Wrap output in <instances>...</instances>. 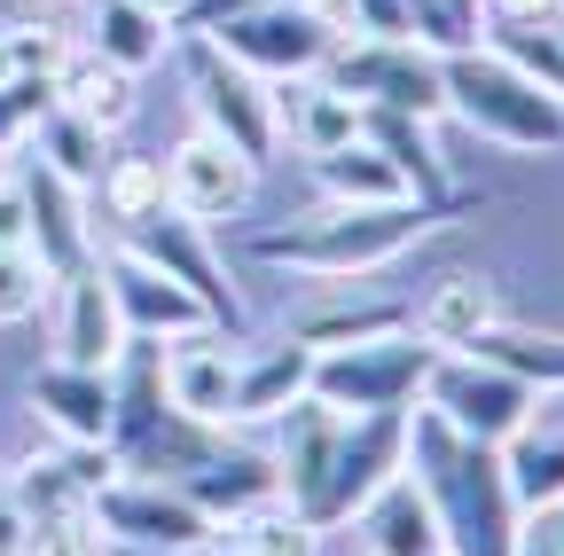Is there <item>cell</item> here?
Instances as JSON below:
<instances>
[{
  "label": "cell",
  "mask_w": 564,
  "mask_h": 556,
  "mask_svg": "<svg viewBox=\"0 0 564 556\" xmlns=\"http://www.w3.org/2000/svg\"><path fill=\"white\" fill-rule=\"evenodd\" d=\"M408 478L423 486L447 556H510L518 548V494H510V462L502 447H478L455 424H440L432 407H408Z\"/></svg>",
  "instance_id": "cell-1"
},
{
  "label": "cell",
  "mask_w": 564,
  "mask_h": 556,
  "mask_svg": "<svg viewBox=\"0 0 564 556\" xmlns=\"http://www.w3.org/2000/svg\"><path fill=\"white\" fill-rule=\"evenodd\" d=\"M455 212H470V196H408V204H322V212L251 236V259L291 266V274H322V283H345V274H377L392 259H408L432 228H447Z\"/></svg>",
  "instance_id": "cell-2"
},
{
  "label": "cell",
  "mask_w": 564,
  "mask_h": 556,
  "mask_svg": "<svg viewBox=\"0 0 564 556\" xmlns=\"http://www.w3.org/2000/svg\"><path fill=\"white\" fill-rule=\"evenodd\" d=\"M440 87L463 126H478L502 150H564V102L510 72L494 47H440Z\"/></svg>",
  "instance_id": "cell-3"
},
{
  "label": "cell",
  "mask_w": 564,
  "mask_h": 556,
  "mask_svg": "<svg viewBox=\"0 0 564 556\" xmlns=\"http://www.w3.org/2000/svg\"><path fill=\"white\" fill-rule=\"evenodd\" d=\"M408 470V407H377V415H345V432L322 462V478L299 494V517L314 533H337L352 525L384 486Z\"/></svg>",
  "instance_id": "cell-4"
},
{
  "label": "cell",
  "mask_w": 564,
  "mask_h": 556,
  "mask_svg": "<svg viewBox=\"0 0 564 556\" xmlns=\"http://www.w3.org/2000/svg\"><path fill=\"white\" fill-rule=\"evenodd\" d=\"M440 345H423L415 329L377 337V345H337V353H314V392L337 415H377V407H415L423 377H432Z\"/></svg>",
  "instance_id": "cell-5"
},
{
  "label": "cell",
  "mask_w": 564,
  "mask_h": 556,
  "mask_svg": "<svg viewBox=\"0 0 564 556\" xmlns=\"http://www.w3.org/2000/svg\"><path fill=\"white\" fill-rule=\"evenodd\" d=\"M87 517H95L102 548H126V556H196V548H212V517L165 478H126L118 470L87 502Z\"/></svg>",
  "instance_id": "cell-6"
},
{
  "label": "cell",
  "mask_w": 564,
  "mask_h": 556,
  "mask_svg": "<svg viewBox=\"0 0 564 556\" xmlns=\"http://www.w3.org/2000/svg\"><path fill=\"white\" fill-rule=\"evenodd\" d=\"M322 79L345 87L361 110H408L423 126L447 110L440 47H423V40H337V55L322 63Z\"/></svg>",
  "instance_id": "cell-7"
},
{
  "label": "cell",
  "mask_w": 564,
  "mask_h": 556,
  "mask_svg": "<svg viewBox=\"0 0 564 556\" xmlns=\"http://www.w3.org/2000/svg\"><path fill=\"white\" fill-rule=\"evenodd\" d=\"M423 407H432L440 424H455L463 439H478V447H510V439L533 424L541 392L518 384L510 369L478 361V353H440L432 377H423Z\"/></svg>",
  "instance_id": "cell-8"
},
{
  "label": "cell",
  "mask_w": 564,
  "mask_h": 556,
  "mask_svg": "<svg viewBox=\"0 0 564 556\" xmlns=\"http://www.w3.org/2000/svg\"><path fill=\"white\" fill-rule=\"evenodd\" d=\"M204 40L259 79H306L337 55V24L322 9H291V0H274V9H228V17L204 24Z\"/></svg>",
  "instance_id": "cell-9"
},
{
  "label": "cell",
  "mask_w": 564,
  "mask_h": 556,
  "mask_svg": "<svg viewBox=\"0 0 564 556\" xmlns=\"http://www.w3.org/2000/svg\"><path fill=\"white\" fill-rule=\"evenodd\" d=\"M118 251H133V259H150L158 274H173V283L204 306V321L220 329V337H243V298H236V283H228V266H220V251H212V236L196 228V220H181L173 204L165 212H150V220H133V228H118L110 236Z\"/></svg>",
  "instance_id": "cell-10"
},
{
  "label": "cell",
  "mask_w": 564,
  "mask_h": 556,
  "mask_svg": "<svg viewBox=\"0 0 564 556\" xmlns=\"http://www.w3.org/2000/svg\"><path fill=\"white\" fill-rule=\"evenodd\" d=\"M181 63H188V87H196V118H204V133H220L236 157L267 165V157L282 150V142H274V102H267V79H259V72H243L236 55H220L204 32H188Z\"/></svg>",
  "instance_id": "cell-11"
},
{
  "label": "cell",
  "mask_w": 564,
  "mask_h": 556,
  "mask_svg": "<svg viewBox=\"0 0 564 556\" xmlns=\"http://www.w3.org/2000/svg\"><path fill=\"white\" fill-rule=\"evenodd\" d=\"M251 188H259V165L236 157L220 133H204V126L165 157V204H173L181 220H196V228L243 220V212H251Z\"/></svg>",
  "instance_id": "cell-12"
},
{
  "label": "cell",
  "mask_w": 564,
  "mask_h": 556,
  "mask_svg": "<svg viewBox=\"0 0 564 556\" xmlns=\"http://www.w3.org/2000/svg\"><path fill=\"white\" fill-rule=\"evenodd\" d=\"M17 196H24V251L55 274H79L95 259V212H87V188H70L63 173H47L40 157L17 165Z\"/></svg>",
  "instance_id": "cell-13"
},
{
  "label": "cell",
  "mask_w": 564,
  "mask_h": 556,
  "mask_svg": "<svg viewBox=\"0 0 564 556\" xmlns=\"http://www.w3.org/2000/svg\"><path fill=\"white\" fill-rule=\"evenodd\" d=\"M95 259H102V283H110V298H118V321H126V337L173 345V337H196V329H212V321H204V306H196V298L173 283V274H158L150 259H133V251H118V243H102Z\"/></svg>",
  "instance_id": "cell-14"
},
{
  "label": "cell",
  "mask_w": 564,
  "mask_h": 556,
  "mask_svg": "<svg viewBox=\"0 0 564 556\" xmlns=\"http://www.w3.org/2000/svg\"><path fill=\"white\" fill-rule=\"evenodd\" d=\"M236 337L220 329H196V337H173L165 345V400L173 415H188V424H212V432H236V361L228 353Z\"/></svg>",
  "instance_id": "cell-15"
},
{
  "label": "cell",
  "mask_w": 564,
  "mask_h": 556,
  "mask_svg": "<svg viewBox=\"0 0 564 556\" xmlns=\"http://www.w3.org/2000/svg\"><path fill=\"white\" fill-rule=\"evenodd\" d=\"M118 353H126V321H118L110 283H102V259H87L79 274H63V283H55V361L110 377Z\"/></svg>",
  "instance_id": "cell-16"
},
{
  "label": "cell",
  "mask_w": 564,
  "mask_h": 556,
  "mask_svg": "<svg viewBox=\"0 0 564 556\" xmlns=\"http://www.w3.org/2000/svg\"><path fill=\"white\" fill-rule=\"evenodd\" d=\"M267 102H274V142H291L306 165L329 157V150H345V142H361V102H352L345 87H329L322 72L274 79Z\"/></svg>",
  "instance_id": "cell-17"
},
{
  "label": "cell",
  "mask_w": 564,
  "mask_h": 556,
  "mask_svg": "<svg viewBox=\"0 0 564 556\" xmlns=\"http://www.w3.org/2000/svg\"><path fill=\"white\" fill-rule=\"evenodd\" d=\"M32 415H40L63 447H110V377L102 369L47 361L32 377Z\"/></svg>",
  "instance_id": "cell-18"
},
{
  "label": "cell",
  "mask_w": 564,
  "mask_h": 556,
  "mask_svg": "<svg viewBox=\"0 0 564 556\" xmlns=\"http://www.w3.org/2000/svg\"><path fill=\"white\" fill-rule=\"evenodd\" d=\"M55 102H63L70 118L102 126V133H126L133 110H141V79L126 72V63L95 55V47H70V55L55 63Z\"/></svg>",
  "instance_id": "cell-19"
},
{
  "label": "cell",
  "mask_w": 564,
  "mask_h": 556,
  "mask_svg": "<svg viewBox=\"0 0 564 556\" xmlns=\"http://www.w3.org/2000/svg\"><path fill=\"white\" fill-rule=\"evenodd\" d=\"M494 321H502V298H494L486 274H440V283L423 291V306H408V329H415L423 345H440V353L478 345Z\"/></svg>",
  "instance_id": "cell-20"
},
{
  "label": "cell",
  "mask_w": 564,
  "mask_h": 556,
  "mask_svg": "<svg viewBox=\"0 0 564 556\" xmlns=\"http://www.w3.org/2000/svg\"><path fill=\"white\" fill-rule=\"evenodd\" d=\"M306 392H314V345H299V337L259 345V353L236 361V424H274Z\"/></svg>",
  "instance_id": "cell-21"
},
{
  "label": "cell",
  "mask_w": 564,
  "mask_h": 556,
  "mask_svg": "<svg viewBox=\"0 0 564 556\" xmlns=\"http://www.w3.org/2000/svg\"><path fill=\"white\" fill-rule=\"evenodd\" d=\"M173 40H181V24L150 17L141 0H87V47L110 55V63H126L133 79L158 72V63L173 55Z\"/></svg>",
  "instance_id": "cell-22"
},
{
  "label": "cell",
  "mask_w": 564,
  "mask_h": 556,
  "mask_svg": "<svg viewBox=\"0 0 564 556\" xmlns=\"http://www.w3.org/2000/svg\"><path fill=\"white\" fill-rule=\"evenodd\" d=\"M181 494L220 525V517H236V510H251V502H267V494H282V470H274V455H251V447H220L204 470H188L181 478Z\"/></svg>",
  "instance_id": "cell-23"
},
{
  "label": "cell",
  "mask_w": 564,
  "mask_h": 556,
  "mask_svg": "<svg viewBox=\"0 0 564 556\" xmlns=\"http://www.w3.org/2000/svg\"><path fill=\"white\" fill-rule=\"evenodd\" d=\"M212 541H220V556H322V533L299 517L291 494H267L236 517L212 525Z\"/></svg>",
  "instance_id": "cell-24"
},
{
  "label": "cell",
  "mask_w": 564,
  "mask_h": 556,
  "mask_svg": "<svg viewBox=\"0 0 564 556\" xmlns=\"http://www.w3.org/2000/svg\"><path fill=\"white\" fill-rule=\"evenodd\" d=\"M110 142H118V133H102V126H87V118H70L63 102H47V118L32 126L24 150H32L47 173H63L70 188H95V181L110 173V157H118Z\"/></svg>",
  "instance_id": "cell-25"
},
{
  "label": "cell",
  "mask_w": 564,
  "mask_h": 556,
  "mask_svg": "<svg viewBox=\"0 0 564 556\" xmlns=\"http://www.w3.org/2000/svg\"><path fill=\"white\" fill-rule=\"evenodd\" d=\"M337 432H345V415L322 407V400H299V407H282V415H274V470H282V494H291V502L322 478Z\"/></svg>",
  "instance_id": "cell-26"
},
{
  "label": "cell",
  "mask_w": 564,
  "mask_h": 556,
  "mask_svg": "<svg viewBox=\"0 0 564 556\" xmlns=\"http://www.w3.org/2000/svg\"><path fill=\"white\" fill-rule=\"evenodd\" d=\"M361 533H369L377 556H447V548H440V525H432V502H423V486H415L408 470L361 510Z\"/></svg>",
  "instance_id": "cell-27"
},
{
  "label": "cell",
  "mask_w": 564,
  "mask_h": 556,
  "mask_svg": "<svg viewBox=\"0 0 564 556\" xmlns=\"http://www.w3.org/2000/svg\"><path fill=\"white\" fill-rule=\"evenodd\" d=\"M361 142H377L415 196H455L447 157H440V142H432V126H423V118H408V110H361Z\"/></svg>",
  "instance_id": "cell-28"
},
{
  "label": "cell",
  "mask_w": 564,
  "mask_h": 556,
  "mask_svg": "<svg viewBox=\"0 0 564 556\" xmlns=\"http://www.w3.org/2000/svg\"><path fill=\"white\" fill-rule=\"evenodd\" d=\"M314 188H322V204H408L415 196L377 142H345V150L314 157Z\"/></svg>",
  "instance_id": "cell-29"
},
{
  "label": "cell",
  "mask_w": 564,
  "mask_h": 556,
  "mask_svg": "<svg viewBox=\"0 0 564 556\" xmlns=\"http://www.w3.org/2000/svg\"><path fill=\"white\" fill-rule=\"evenodd\" d=\"M408 329V298H337V306H314L299 314V345L314 353H337V345H377V337H400Z\"/></svg>",
  "instance_id": "cell-30"
},
{
  "label": "cell",
  "mask_w": 564,
  "mask_h": 556,
  "mask_svg": "<svg viewBox=\"0 0 564 556\" xmlns=\"http://www.w3.org/2000/svg\"><path fill=\"white\" fill-rule=\"evenodd\" d=\"M87 212L95 228H133V220H150L165 212V157H110V173L87 188Z\"/></svg>",
  "instance_id": "cell-31"
},
{
  "label": "cell",
  "mask_w": 564,
  "mask_h": 556,
  "mask_svg": "<svg viewBox=\"0 0 564 556\" xmlns=\"http://www.w3.org/2000/svg\"><path fill=\"white\" fill-rule=\"evenodd\" d=\"M463 353H478V361H494V369H510V377L533 384V392H564V337H556V329L494 321L478 345H463Z\"/></svg>",
  "instance_id": "cell-32"
},
{
  "label": "cell",
  "mask_w": 564,
  "mask_h": 556,
  "mask_svg": "<svg viewBox=\"0 0 564 556\" xmlns=\"http://www.w3.org/2000/svg\"><path fill=\"white\" fill-rule=\"evenodd\" d=\"M502 462H510V494H518V510L564 502V424H525V432L502 447Z\"/></svg>",
  "instance_id": "cell-33"
},
{
  "label": "cell",
  "mask_w": 564,
  "mask_h": 556,
  "mask_svg": "<svg viewBox=\"0 0 564 556\" xmlns=\"http://www.w3.org/2000/svg\"><path fill=\"white\" fill-rule=\"evenodd\" d=\"M478 40L502 55L510 72H525L541 95H556V102H564V32H556V24H486Z\"/></svg>",
  "instance_id": "cell-34"
},
{
  "label": "cell",
  "mask_w": 564,
  "mask_h": 556,
  "mask_svg": "<svg viewBox=\"0 0 564 556\" xmlns=\"http://www.w3.org/2000/svg\"><path fill=\"white\" fill-rule=\"evenodd\" d=\"M47 298H55V274H47V266H40L24 243H0V329L32 321Z\"/></svg>",
  "instance_id": "cell-35"
},
{
  "label": "cell",
  "mask_w": 564,
  "mask_h": 556,
  "mask_svg": "<svg viewBox=\"0 0 564 556\" xmlns=\"http://www.w3.org/2000/svg\"><path fill=\"white\" fill-rule=\"evenodd\" d=\"M47 102H55V79H9V87H0V165L24 157V142H32V126L47 118Z\"/></svg>",
  "instance_id": "cell-36"
},
{
  "label": "cell",
  "mask_w": 564,
  "mask_h": 556,
  "mask_svg": "<svg viewBox=\"0 0 564 556\" xmlns=\"http://www.w3.org/2000/svg\"><path fill=\"white\" fill-rule=\"evenodd\" d=\"M9 32V63H17V79H55V63L70 55V40L55 24H0Z\"/></svg>",
  "instance_id": "cell-37"
},
{
  "label": "cell",
  "mask_w": 564,
  "mask_h": 556,
  "mask_svg": "<svg viewBox=\"0 0 564 556\" xmlns=\"http://www.w3.org/2000/svg\"><path fill=\"white\" fill-rule=\"evenodd\" d=\"M478 17L486 24H556L564 0H478Z\"/></svg>",
  "instance_id": "cell-38"
},
{
  "label": "cell",
  "mask_w": 564,
  "mask_h": 556,
  "mask_svg": "<svg viewBox=\"0 0 564 556\" xmlns=\"http://www.w3.org/2000/svg\"><path fill=\"white\" fill-rule=\"evenodd\" d=\"M510 556H564L556 517H549V510H525V517H518V548H510Z\"/></svg>",
  "instance_id": "cell-39"
},
{
  "label": "cell",
  "mask_w": 564,
  "mask_h": 556,
  "mask_svg": "<svg viewBox=\"0 0 564 556\" xmlns=\"http://www.w3.org/2000/svg\"><path fill=\"white\" fill-rule=\"evenodd\" d=\"M440 17H447L455 47H478V32H486V17H478V0H440Z\"/></svg>",
  "instance_id": "cell-40"
},
{
  "label": "cell",
  "mask_w": 564,
  "mask_h": 556,
  "mask_svg": "<svg viewBox=\"0 0 564 556\" xmlns=\"http://www.w3.org/2000/svg\"><path fill=\"white\" fill-rule=\"evenodd\" d=\"M228 9H274V0H196V9H188V24H181V32H204L212 17H228ZM291 9H314V0H291Z\"/></svg>",
  "instance_id": "cell-41"
},
{
  "label": "cell",
  "mask_w": 564,
  "mask_h": 556,
  "mask_svg": "<svg viewBox=\"0 0 564 556\" xmlns=\"http://www.w3.org/2000/svg\"><path fill=\"white\" fill-rule=\"evenodd\" d=\"M0 243H24V196H17V173H0Z\"/></svg>",
  "instance_id": "cell-42"
},
{
  "label": "cell",
  "mask_w": 564,
  "mask_h": 556,
  "mask_svg": "<svg viewBox=\"0 0 564 556\" xmlns=\"http://www.w3.org/2000/svg\"><path fill=\"white\" fill-rule=\"evenodd\" d=\"M141 9H150V17H165V24H188V9H196V0H141Z\"/></svg>",
  "instance_id": "cell-43"
},
{
  "label": "cell",
  "mask_w": 564,
  "mask_h": 556,
  "mask_svg": "<svg viewBox=\"0 0 564 556\" xmlns=\"http://www.w3.org/2000/svg\"><path fill=\"white\" fill-rule=\"evenodd\" d=\"M17 79V63H9V32H0V87H9Z\"/></svg>",
  "instance_id": "cell-44"
},
{
  "label": "cell",
  "mask_w": 564,
  "mask_h": 556,
  "mask_svg": "<svg viewBox=\"0 0 564 556\" xmlns=\"http://www.w3.org/2000/svg\"><path fill=\"white\" fill-rule=\"evenodd\" d=\"M361 556H377V548H369V541H361Z\"/></svg>",
  "instance_id": "cell-45"
},
{
  "label": "cell",
  "mask_w": 564,
  "mask_h": 556,
  "mask_svg": "<svg viewBox=\"0 0 564 556\" xmlns=\"http://www.w3.org/2000/svg\"><path fill=\"white\" fill-rule=\"evenodd\" d=\"M556 32H564V17H556Z\"/></svg>",
  "instance_id": "cell-46"
},
{
  "label": "cell",
  "mask_w": 564,
  "mask_h": 556,
  "mask_svg": "<svg viewBox=\"0 0 564 556\" xmlns=\"http://www.w3.org/2000/svg\"><path fill=\"white\" fill-rule=\"evenodd\" d=\"M47 9H55V0H47Z\"/></svg>",
  "instance_id": "cell-47"
}]
</instances>
